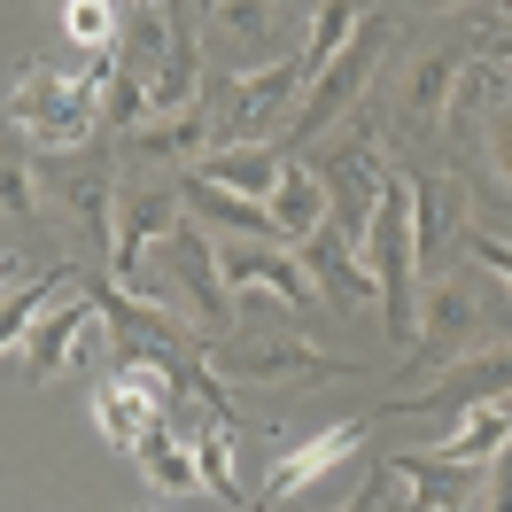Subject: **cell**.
Here are the masks:
<instances>
[{
  "mask_svg": "<svg viewBox=\"0 0 512 512\" xmlns=\"http://www.w3.org/2000/svg\"><path fill=\"white\" fill-rule=\"evenodd\" d=\"M210 357V373L225 388H272V381H342L357 365L342 357L311 350V342H295V334H218V342H202Z\"/></svg>",
  "mask_w": 512,
  "mask_h": 512,
  "instance_id": "cell-4",
  "label": "cell"
},
{
  "mask_svg": "<svg viewBox=\"0 0 512 512\" xmlns=\"http://www.w3.org/2000/svg\"><path fill=\"white\" fill-rule=\"evenodd\" d=\"M156 256L179 272V288H194V311H202V326H210V334H233V326H241V311H233V288L218 280V249H210V233H202V225L163 233Z\"/></svg>",
  "mask_w": 512,
  "mask_h": 512,
  "instance_id": "cell-11",
  "label": "cell"
},
{
  "mask_svg": "<svg viewBox=\"0 0 512 512\" xmlns=\"http://www.w3.org/2000/svg\"><path fill=\"white\" fill-rule=\"evenodd\" d=\"M396 39V24L388 16H365L350 39H342V55H326L311 78H303V94H295V109L280 117V148H303V140H319V132H334V117H350V101L365 94V78H373V63H381V47Z\"/></svg>",
  "mask_w": 512,
  "mask_h": 512,
  "instance_id": "cell-3",
  "label": "cell"
},
{
  "mask_svg": "<svg viewBox=\"0 0 512 512\" xmlns=\"http://www.w3.org/2000/svg\"><path fill=\"white\" fill-rule=\"evenodd\" d=\"M63 32L94 55V47H117V0H70L63 8Z\"/></svg>",
  "mask_w": 512,
  "mask_h": 512,
  "instance_id": "cell-23",
  "label": "cell"
},
{
  "mask_svg": "<svg viewBox=\"0 0 512 512\" xmlns=\"http://www.w3.org/2000/svg\"><path fill=\"white\" fill-rule=\"evenodd\" d=\"M280 163H288V148L256 132V140H225V148H210L194 171H202V179H218V187H233V194L272 202V187H280Z\"/></svg>",
  "mask_w": 512,
  "mask_h": 512,
  "instance_id": "cell-15",
  "label": "cell"
},
{
  "mask_svg": "<svg viewBox=\"0 0 512 512\" xmlns=\"http://www.w3.org/2000/svg\"><path fill=\"white\" fill-rule=\"evenodd\" d=\"M466 249H474V264L497 280V288H512V241L505 233H466Z\"/></svg>",
  "mask_w": 512,
  "mask_h": 512,
  "instance_id": "cell-25",
  "label": "cell"
},
{
  "mask_svg": "<svg viewBox=\"0 0 512 512\" xmlns=\"http://www.w3.org/2000/svg\"><path fill=\"white\" fill-rule=\"evenodd\" d=\"M458 70H466L458 55H427V63H419V78L404 86V101H396V125H404V132H419L427 117H443V94L458 86Z\"/></svg>",
  "mask_w": 512,
  "mask_h": 512,
  "instance_id": "cell-21",
  "label": "cell"
},
{
  "mask_svg": "<svg viewBox=\"0 0 512 512\" xmlns=\"http://www.w3.org/2000/svg\"><path fill=\"white\" fill-rule=\"evenodd\" d=\"M109 70H117V47H94L78 78H70L63 63H32L16 86H8V117H16V132H24L32 148H78V140L94 132V117H101Z\"/></svg>",
  "mask_w": 512,
  "mask_h": 512,
  "instance_id": "cell-2",
  "label": "cell"
},
{
  "mask_svg": "<svg viewBox=\"0 0 512 512\" xmlns=\"http://www.w3.org/2000/svg\"><path fill=\"white\" fill-rule=\"evenodd\" d=\"M497 16H512V0H497Z\"/></svg>",
  "mask_w": 512,
  "mask_h": 512,
  "instance_id": "cell-29",
  "label": "cell"
},
{
  "mask_svg": "<svg viewBox=\"0 0 512 512\" xmlns=\"http://www.w3.org/2000/svg\"><path fill=\"white\" fill-rule=\"evenodd\" d=\"M357 443H365V419H334L326 435L280 450V458H272V474H264V489H256V505H295V497H303V489H311L326 466H342Z\"/></svg>",
  "mask_w": 512,
  "mask_h": 512,
  "instance_id": "cell-13",
  "label": "cell"
},
{
  "mask_svg": "<svg viewBox=\"0 0 512 512\" xmlns=\"http://www.w3.org/2000/svg\"><path fill=\"white\" fill-rule=\"evenodd\" d=\"M86 288H94L101 326L117 334L109 365H117V357H163V365H171V357H179V350L194 342V326L179 319V311H163L156 295H140L132 280H117V272H101V280H86Z\"/></svg>",
  "mask_w": 512,
  "mask_h": 512,
  "instance_id": "cell-5",
  "label": "cell"
},
{
  "mask_svg": "<svg viewBox=\"0 0 512 512\" xmlns=\"http://www.w3.org/2000/svg\"><path fill=\"white\" fill-rule=\"evenodd\" d=\"M481 396H512V342H497V350H458L443 357V373L427 388H404L396 396V412H466V404H481Z\"/></svg>",
  "mask_w": 512,
  "mask_h": 512,
  "instance_id": "cell-8",
  "label": "cell"
},
{
  "mask_svg": "<svg viewBox=\"0 0 512 512\" xmlns=\"http://www.w3.org/2000/svg\"><path fill=\"white\" fill-rule=\"evenodd\" d=\"M132 458H140V474L156 481V497H210V489H202V466H194V443L171 419H156V427L132 443Z\"/></svg>",
  "mask_w": 512,
  "mask_h": 512,
  "instance_id": "cell-17",
  "label": "cell"
},
{
  "mask_svg": "<svg viewBox=\"0 0 512 512\" xmlns=\"http://www.w3.org/2000/svg\"><path fill=\"white\" fill-rule=\"evenodd\" d=\"M8 132H16V117H0V148H8Z\"/></svg>",
  "mask_w": 512,
  "mask_h": 512,
  "instance_id": "cell-28",
  "label": "cell"
},
{
  "mask_svg": "<svg viewBox=\"0 0 512 512\" xmlns=\"http://www.w3.org/2000/svg\"><path fill=\"white\" fill-rule=\"evenodd\" d=\"M303 78H311L303 47H295V55H272V63H256V70H241V78L225 86V109H218L225 140H256L264 125H280V117L295 109V94H303Z\"/></svg>",
  "mask_w": 512,
  "mask_h": 512,
  "instance_id": "cell-7",
  "label": "cell"
},
{
  "mask_svg": "<svg viewBox=\"0 0 512 512\" xmlns=\"http://www.w3.org/2000/svg\"><path fill=\"white\" fill-rule=\"evenodd\" d=\"M295 249H303V272H311L319 303H334V311H365V303H381V280H373L365 249H357L334 218H326L311 241H295Z\"/></svg>",
  "mask_w": 512,
  "mask_h": 512,
  "instance_id": "cell-10",
  "label": "cell"
},
{
  "mask_svg": "<svg viewBox=\"0 0 512 512\" xmlns=\"http://www.w3.org/2000/svg\"><path fill=\"white\" fill-rule=\"evenodd\" d=\"M8 272H16V264H8V256H0V295H8Z\"/></svg>",
  "mask_w": 512,
  "mask_h": 512,
  "instance_id": "cell-27",
  "label": "cell"
},
{
  "mask_svg": "<svg viewBox=\"0 0 512 512\" xmlns=\"http://www.w3.org/2000/svg\"><path fill=\"white\" fill-rule=\"evenodd\" d=\"M94 319H101V311H94V288H86V272H78V280H70V303H47V311L32 319V334H24V373L47 388L70 357H78V342L94 334Z\"/></svg>",
  "mask_w": 512,
  "mask_h": 512,
  "instance_id": "cell-12",
  "label": "cell"
},
{
  "mask_svg": "<svg viewBox=\"0 0 512 512\" xmlns=\"http://www.w3.org/2000/svg\"><path fill=\"white\" fill-rule=\"evenodd\" d=\"M78 272H47V280H32V288H16L8 303H0V350H24V334H32V319L55 303V295L70 288Z\"/></svg>",
  "mask_w": 512,
  "mask_h": 512,
  "instance_id": "cell-22",
  "label": "cell"
},
{
  "mask_svg": "<svg viewBox=\"0 0 512 512\" xmlns=\"http://www.w3.org/2000/svg\"><path fill=\"white\" fill-rule=\"evenodd\" d=\"M0 210L8 218H39V187H32V171H24V156H16V132L0 148Z\"/></svg>",
  "mask_w": 512,
  "mask_h": 512,
  "instance_id": "cell-24",
  "label": "cell"
},
{
  "mask_svg": "<svg viewBox=\"0 0 512 512\" xmlns=\"http://www.w3.org/2000/svg\"><path fill=\"white\" fill-rule=\"evenodd\" d=\"M132 8H140V0H132Z\"/></svg>",
  "mask_w": 512,
  "mask_h": 512,
  "instance_id": "cell-30",
  "label": "cell"
},
{
  "mask_svg": "<svg viewBox=\"0 0 512 512\" xmlns=\"http://www.w3.org/2000/svg\"><path fill=\"white\" fill-rule=\"evenodd\" d=\"M210 109L202 101H187V109H163V117H148V125L125 132V156L132 163H179V171H194V163L210 156Z\"/></svg>",
  "mask_w": 512,
  "mask_h": 512,
  "instance_id": "cell-14",
  "label": "cell"
},
{
  "mask_svg": "<svg viewBox=\"0 0 512 512\" xmlns=\"http://www.w3.org/2000/svg\"><path fill=\"white\" fill-rule=\"evenodd\" d=\"M295 0H202V47H218L233 63H272L288 39Z\"/></svg>",
  "mask_w": 512,
  "mask_h": 512,
  "instance_id": "cell-9",
  "label": "cell"
},
{
  "mask_svg": "<svg viewBox=\"0 0 512 512\" xmlns=\"http://www.w3.org/2000/svg\"><path fill=\"white\" fill-rule=\"evenodd\" d=\"M481 505L512 512V435H505L497 450H489V474H481Z\"/></svg>",
  "mask_w": 512,
  "mask_h": 512,
  "instance_id": "cell-26",
  "label": "cell"
},
{
  "mask_svg": "<svg viewBox=\"0 0 512 512\" xmlns=\"http://www.w3.org/2000/svg\"><path fill=\"white\" fill-rule=\"evenodd\" d=\"M505 435H512V412H505V396H481V404H466V427H458V435H450V443L435 450V458L481 466V458H489V450L505 443Z\"/></svg>",
  "mask_w": 512,
  "mask_h": 512,
  "instance_id": "cell-20",
  "label": "cell"
},
{
  "mask_svg": "<svg viewBox=\"0 0 512 512\" xmlns=\"http://www.w3.org/2000/svg\"><path fill=\"white\" fill-rule=\"evenodd\" d=\"M334 218V202H326V171L319 163H280V187H272V225H280V241H311L319 225Z\"/></svg>",
  "mask_w": 512,
  "mask_h": 512,
  "instance_id": "cell-16",
  "label": "cell"
},
{
  "mask_svg": "<svg viewBox=\"0 0 512 512\" xmlns=\"http://www.w3.org/2000/svg\"><path fill=\"white\" fill-rule=\"evenodd\" d=\"M466 109H474V101H466ZM481 132L474 125H458V148H466V140H481V156H489V179H505L512 187V86H497V78H489V94H481Z\"/></svg>",
  "mask_w": 512,
  "mask_h": 512,
  "instance_id": "cell-19",
  "label": "cell"
},
{
  "mask_svg": "<svg viewBox=\"0 0 512 512\" xmlns=\"http://www.w3.org/2000/svg\"><path fill=\"white\" fill-rule=\"evenodd\" d=\"M94 419H101V435H109V450H125V458H132V443L163 419V396H156V388H140L132 373H117V381L94 388Z\"/></svg>",
  "mask_w": 512,
  "mask_h": 512,
  "instance_id": "cell-18",
  "label": "cell"
},
{
  "mask_svg": "<svg viewBox=\"0 0 512 512\" xmlns=\"http://www.w3.org/2000/svg\"><path fill=\"white\" fill-rule=\"evenodd\" d=\"M179 225H187V187L179 179H125L117 187V233H109V272L132 280L140 256L156 249L163 233H179Z\"/></svg>",
  "mask_w": 512,
  "mask_h": 512,
  "instance_id": "cell-6",
  "label": "cell"
},
{
  "mask_svg": "<svg viewBox=\"0 0 512 512\" xmlns=\"http://www.w3.org/2000/svg\"><path fill=\"white\" fill-rule=\"evenodd\" d=\"M412 194L419 179L404 171H381V202H373V218H365V264H373V280H381V326L396 350H412L419 342V225H412Z\"/></svg>",
  "mask_w": 512,
  "mask_h": 512,
  "instance_id": "cell-1",
  "label": "cell"
}]
</instances>
